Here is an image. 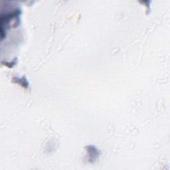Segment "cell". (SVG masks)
<instances>
[{"mask_svg":"<svg viewBox=\"0 0 170 170\" xmlns=\"http://www.w3.org/2000/svg\"><path fill=\"white\" fill-rule=\"evenodd\" d=\"M13 81L17 82V83H19V84H21V86H24L26 88H28V85H29V83H28L27 80L25 78V76H23V77L22 78H18L17 77L13 78Z\"/></svg>","mask_w":170,"mask_h":170,"instance_id":"6da1fadb","label":"cell"}]
</instances>
